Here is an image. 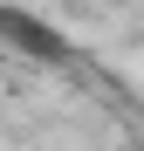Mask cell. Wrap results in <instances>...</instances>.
<instances>
[{"label": "cell", "instance_id": "obj_1", "mask_svg": "<svg viewBox=\"0 0 144 151\" xmlns=\"http://www.w3.org/2000/svg\"><path fill=\"white\" fill-rule=\"evenodd\" d=\"M0 28H7V35L21 41V48H41V55H55V48H62V41H55V35H48V28H34V21H28V14H0Z\"/></svg>", "mask_w": 144, "mask_h": 151}]
</instances>
